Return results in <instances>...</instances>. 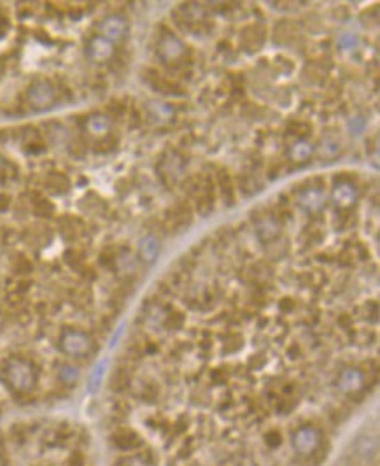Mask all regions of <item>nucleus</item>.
I'll use <instances>...</instances> for the list:
<instances>
[{"label": "nucleus", "mask_w": 380, "mask_h": 466, "mask_svg": "<svg viewBox=\"0 0 380 466\" xmlns=\"http://www.w3.org/2000/svg\"><path fill=\"white\" fill-rule=\"evenodd\" d=\"M252 291L193 325L156 298L118 370L106 415L109 466H326L373 384L368 302L344 307Z\"/></svg>", "instance_id": "obj_1"}, {"label": "nucleus", "mask_w": 380, "mask_h": 466, "mask_svg": "<svg viewBox=\"0 0 380 466\" xmlns=\"http://www.w3.org/2000/svg\"><path fill=\"white\" fill-rule=\"evenodd\" d=\"M326 466H379V426L356 424L342 440Z\"/></svg>", "instance_id": "obj_2"}, {"label": "nucleus", "mask_w": 380, "mask_h": 466, "mask_svg": "<svg viewBox=\"0 0 380 466\" xmlns=\"http://www.w3.org/2000/svg\"><path fill=\"white\" fill-rule=\"evenodd\" d=\"M0 382L11 396L28 399L39 389L40 369L30 358L9 356L0 364Z\"/></svg>", "instance_id": "obj_3"}, {"label": "nucleus", "mask_w": 380, "mask_h": 466, "mask_svg": "<svg viewBox=\"0 0 380 466\" xmlns=\"http://www.w3.org/2000/svg\"><path fill=\"white\" fill-rule=\"evenodd\" d=\"M56 347L69 361L88 360L95 353V338L90 331L79 326H67L58 333Z\"/></svg>", "instance_id": "obj_4"}, {"label": "nucleus", "mask_w": 380, "mask_h": 466, "mask_svg": "<svg viewBox=\"0 0 380 466\" xmlns=\"http://www.w3.org/2000/svg\"><path fill=\"white\" fill-rule=\"evenodd\" d=\"M28 104L36 110H46L55 104L56 91L53 84L46 79H37L32 82V86L28 88Z\"/></svg>", "instance_id": "obj_5"}, {"label": "nucleus", "mask_w": 380, "mask_h": 466, "mask_svg": "<svg viewBox=\"0 0 380 466\" xmlns=\"http://www.w3.org/2000/svg\"><path fill=\"white\" fill-rule=\"evenodd\" d=\"M98 30H100V37L107 39L109 43H116V40L123 39L126 34V21L123 16L110 14L104 18Z\"/></svg>", "instance_id": "obj_6"}, {"label": "nucleus", "mask_w": 380, "mask_h": 466, "mask_svg": "<svg viewBox=\"0 0 380 466\" xmlns=\"http://www.w3.org/2000/svg\"><path fill=\"white\" fill-rule=\"evenodd\" d=\"M86 51H88V56H90L93 62H106V60H109L110 56H112L114 46H112V43H109L107 39L97 36L90 40Z\"/></svg>", "instance_id": "obj_7"}, {"label": "nucleus", "mask_w": 380, "mask_h": 466, "mask_svg": "<svg viewBox=\"0 0 380 466\" xmlns=\"http://www.w3.org/2000/svg\"><path fill=\"white\" fill-rule=\"evenodd\" d=\"M185 53V44L180 43L177 37L174 36H165L160 43V55L163 56L167 62H172L177 60L179 56H182Z\"/></svg>", "instance_id": "obj_8"}, {"label": "nucleus", "mask_w": 380, "mask_h": 466, "mask_svg": "<svg viewBox=\"0 0 380 466\" xmlns=\"http://www.w3.org/2000/svg\"><path fill=\"white\" fill-rule=\"evenodd\" d=\"M158 255H160V242H158L156 237L147 235L142 239V242L139 244V256L144 263L151 265V263L156 261Z\"/></svg>", "instance_id": "obj_9"}, {"label": "nucleus", "mask_w": 380, "mask_h": 466, "mask_svg": "<svg viewBox=\"0 0 380 466\" xmlns=\"http://www.w3.org/2000/svg\"><path fill=\"white\" fill-rule=\"evenodd\" d=\"M86 128L95 137H104L110 130V119L104 114H93L86 121Z\"/></svg>", "instance_id": "obj_10"}, {"label": "nucleus", "mask_w": 380, "mask_h": 466, "mask_svg": "<svg viewBox=\"0 0 380 466\" xmlns=\"http://www.w3.org/2000/svg\"><path fill=\"white\" fill-rule=\"evenodd\" d=\"M354 198H356V189H354L353 185H340L335 188L333 200L337 205L347 207V205L353 204Z\"/></svg>", "instance_id": "obj_11"}, {"label": "nucleus", "mask_w": 380, "mask_h": 466, "mask_svg": "<svg viewBox=\"0 0 380 466\" xmlns=\"http://www.w3.org/2000/svg\"><path fill=\"white\" fill-rule=\"evenodd\" d=\"M107 364H109V361L107 360L98 361V363L95 364V369L91 370V373H90V379H88V391L95 393L98 388H100L104 377H106Z\"/></svg>", "instance_id": "obj_12"}, {"label": "nucleus", "mask_w": 380, "mask_h": 466, "mask_svg": "<svg viewBox=\"0 0 380 466\" xmlns=\"http://www.w3.org/2000/svg\"><path fill=\"white\" fill-rule=\"evenodd\" d=\"M324 204V195L319 189H309L302 195V205L309 211H319Z\"/></svg>", "instance_id": "obj_13"}, {"label": "nucleus", "mask_w": 380, "mask_h": 466, "mask_svg": "<svg viewBox=\"0 0 380 466\" xmlns=\"http://www.w3.org/2000/svg\"><path fill=\"white\" fill-rule=\"evenodd\" d=\"M313 153V148L310 142L307 141H298L294 142L293 148H291V158L294 161H307Z\"/></svg>", "instance_id": "obj_14"}]
</instances>
